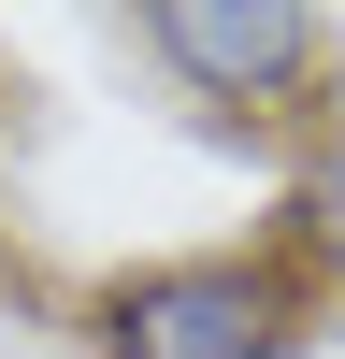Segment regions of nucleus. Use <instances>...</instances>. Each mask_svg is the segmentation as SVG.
Here are the masks:
<instances>
[{
    "instance_id": "nucleus-1",
    "label": "nucleus",
    "mask_w": 345,
    "mask_h": 359,
    "mask_svg": "<svg viewBox=\"0 0 345 359\" xmlns=\"http://www.w3.org/2000/svg\"><path fill=\"white\" fill-rule=\"evenodd\" d=\"M316 273L273 245H187L130 259L115 287H86V359H302L316 345Z\"/></svg>"
},
{
    "instance_id": "nucleus-2",
    "label": "nucleus",
    "mask_w": 345,
    "mask_h": 359,
    "mask_svg": "<svg viewBox=\"0 0 345 359\" xmlns=\"http://www.w3.org/2000/svg\"><path fill=\"white\" fill-rule=\"evenodd\" d=\"M130 43L172 72V101L216 115V130H273V115L316 101L331 72V15L316 0H144Z\"/></svg>"
},
{
    "instance_id": "nucleus-3",
    "label": "nucleus",
    "mask_w": 345,
    "mask_h": 359,
    "mask_svg": "<svg viewBox=\"0 0 345 359\" xmlns=\"http://www.w3.org/2000/svg\"><path fill=\"white\" fill-rule=\"evenodd\" d=\"M273 259H302L316 302L345 287V158H288V187H273Z\"/></svg>"
}]
</instances>
